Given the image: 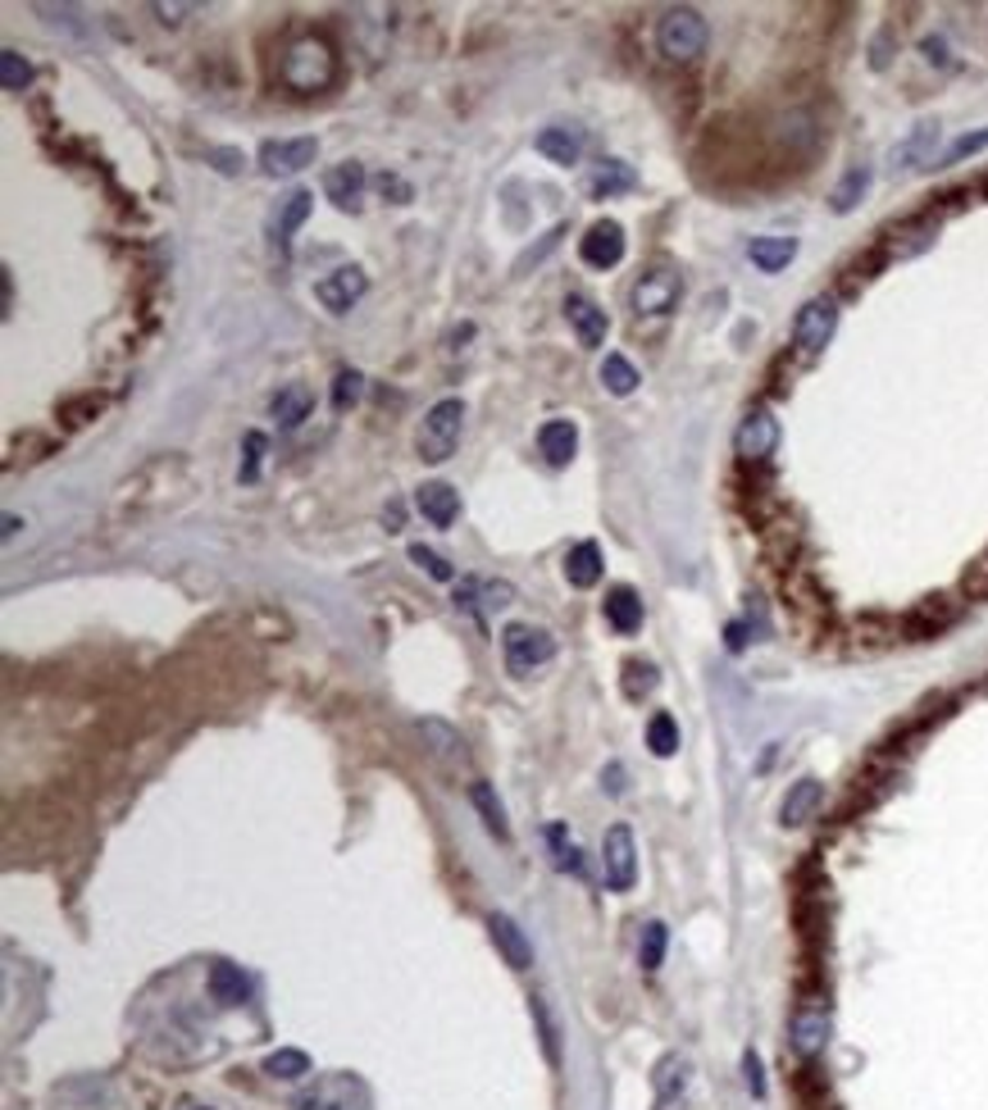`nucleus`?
I'll list each match as a JSON object with an SVG mask.
<instances>
[{
    "label": "nucleus",
    "instance_id": "nucleus-2",
    "mask_svg": "<svg viewBox=\"0 0 988 1110\" xmlns=\"http://www.w3.org/2000/svg\"><path fill=\"white\" fill-rule=\"evenodd\" d=\"M333 73H338V56H333V46L319 41V37H301L283 56V83L301 96L324 92L328 83H333Z\"/></svg>",
    "mask_w": 988,
    "mask_h": 1110
},
{
    "label": "nucleus",
    "instance_id": "nucleus-1",
    "mask_svg": "<svg viewBox=\"0 0 988 1110\" xmlns=\"http://www.w3.org/2000/svg\"><path fill=\"white\" fill-rule=\"evenodd\" d=\"M706 41H711V28H706L702 10H693V5H674L656 23V50H661L670 64H693L706 50Z\"/></svg>",
    "mask_w": 988,
    "mask_h": 1110
},
{
    "label": "nucleus",
    "instance_id": "nucleus-3",
    "mask_svg": "<svg viewBox=\"0 0 988 1110\" xmlns=\"http://www.w3.org/2000/svg\"><path fill=\"white\" fill-rule=\"evenodd\" d=\"M461 428H465V401H455V397L438 401V405L424 415L419 432H415V451H419V460L442 464V460L455 451V442H461Z\"/></svg>",
    "mask_w": 988,
    "mask_h": 1110
},
{
    "label": "nucleus",
    "instance_id": "nucleus-31",
    "mask_svg": "<svg viewBox=\"0 0 988 1110\" xmlns=\"http://www.w3.org/2000/svg\"><path fill=\"white\" fill-rule=\"evenodd\" d=\"M547 846H551V861H556V869H565V874H588V865H584V851H578V842L561 829V824H551L547 829Z\"/></svg>",
    "mask_w": 988,
    "mask_h": 1110
},
{
    "label": "nucleus",
    "instance_id": "nucleus-17",
    "mask_svg": "<svg viewBox=\"0 0 988 1110\" xmlns=\"http://www.w3.org/2000/svg\"><path fill=\"white\" fill-rule=\"evenodd\" d=\"M820 806H825V783H820V779H797V783L789 788V796H783L779 819L789 824V829H797V824L816 819Z\"/></svg>",
    "mask_w": 988,
    "mask_h": 1110
},
{
    "label": "nucleus",
    "instance_id": "nucleus-28",
    "mask_svg": "<svg viewBox=\"0 0 988 1110\" xmlns=\"http://www.w3.org/2000/svg\"><path fill=\"white\" fill-rule=\"evenodd\" d=\"M310 405H315V397H310V387H301V382H292V387H283L273 401H269V410H273V419L283 424V428H296L301 419L310 415Z\"/></svg>",
    "mask_w": 988,
    "mask_h": 1110
},
{
    "label": "nucleus",
    "instance_id": "nucleus-32",
    "mask_svg": "<svg viewBox=\"0 0 988 1110\" xmlns=\"http://www.w3.org/2000/svg\"><path fill=\"white\" fill-rule=\"evenodd\" d=\"M656 683H661V669H656L651 660H624V679H620V687H624L629 702H643V696H651V692H656Z\"/></svg>",
    "mask_w": 988,
    "mask_h": 1110
},
{
    "label": "nucleus",
    "instance_id": "nucleus-45",
    "mask_svg": "<svg viewBox=\"0 0 988 1110\" xmlns=\"http://www.w3.org/2000/svg\"><path fill=\"white\" fill-rule=\"evenodd\" d=\"M743 1078H747V1093L752 1097H766V1070H761V1056L752 1047L743 1051Z\"/></svg>",
    "mask_w": 988,
    "mask_h": 1110
},
{
    "label": "nucleus",
    "instance_id": "nucleus-46",
    "mask_svg": "<svg viewBox=\"0 0 988 1110\" xmlns=\"http://www.w3.org/2000/svg\"><path fill=\"white\" fill-rule=\"evenodd\" d=\"M988 146V127L984 133H966V137H956L952 142V150H948V160H966V155H975V150H984Z\"/></svg>",
    "mask_w": 988,
    "mask_h": 1110
},
{
    "label": "nucleus",
    "instance_id": "nucleus-44",
    "mask_svg": "<svg viewBox=\"0 0 988 1110\" xmlns=\"http://www.w3.org/2000/svg\"><path fill=\"white\" fill-rule=\"evenodd\" d=\"M934 137H939V127H934V123H920V127H916V137H911V142H906V146L898 150V160H902V164H911V160H920V155H925V146H929Z\"/></svg>",
    "mask_w": 988,
    "mask_h": 1110
},
{
    "label": "nucleus",
    "instance_id": "nucleus-49",
    "mask_svg": "<svg viewBox=\"0 0 988 1110\" xmlns=\"http://www.w3.org/2000/svg\"><path fill=\"white\" fill-rule=\"evenodd\" d=\"M925 56H929L934 64H943V60H948V46H943L939 37H929V41H925Z\"/></svg>",
    "mask_w": 988,
    "mask_h": 1110
},
{
    "label": "nucleus",
    "instance_id": "nucleus-11",
    "mask_svg": "<svg viewBox=\"0 0 988 1110\" xmlns=\"http://www.w3.org/2000/svg\"><path fill=\"white\" fill-rule=\"evenodd\" d=\"M578 255L593 269H615L624 260V228L615 219H597L584 237H578Z\"/></svg>",
    "mask_w": 988,
    "mask_h": 1110
},
{
    "label": "nucleus",
    "instance_id": "nucleus-37",
    "mask_svg": "<svg viewBox=\"0 0 988 1110\" xmlns=\"http://www.w3.org/2000/svg\"><path fill=\"white\" fill-rule=\"evenodd\" d=\"M647 746L656 756H674L679 752V724H674V715H666V710H656L651 715V724H647Z\"/></svg>",
    "mask_w": 988,
    "mask_h": 1110
},
{
    "label": "nucleus",
    "instance_id": "nucleus-10",
    "mask_svg": "<svg viewBox=\"0 0 988 1110\" xmlns=\"http://www.w3.org/2000/svg\"><path fill=\"white\" fill-rule=\"evenodd\" d=\"M365 292H369V278H365V269H356V265H342V269H333L328 278L315 282L319 305L333 309V315H346V309L356 305Z\"/></svg>",
    "mask_w": 988,
    "mask_h": 1110
},
{
    "label": "nucleus",
    "instance_id": "nucleus-33",
    "mask_svg": "<svg viewBox=\"0 0 988 1110\" xmlns=\"http://www.w3.org/2000/svg\"><path fill=\"white\" fill-rule=\"evenodd\" d=\"M866 187H870V164H852V169L843 173V183L833 187L829 205H833V210H839V215H847L852 205H856L861 196H866Z\"/></svg>",
    "mask_w": 988,
    "mask_h": 1110
},
{
    "label": "nucleus",
    "instance_id": "nucleus-43",
    "mask_svg": "<svg viewBox=\"0 0 988 1110\" xmlns=\"http://www.w3.org/2000/svg\"><path fill=\"white\" fill-rule=\"evenodd\" d=\"M265 447H269V442H265V432H256V428H251V432H246V460H242V483H256V478H260V455H265Z\"/></svg>",
    "mask_w": 988,
    "mask_h": 1110
},
{
    "label": "nucleus",
    "instance_id": "nucleus-23",
    "mask_svg": "<svg viewBox=\"0 0 988 1110\" xmlns=\"http://www.w3.org/2000/svg\"><path fill=\"white\" fill-rule=\"evenodd\" d=\"M747 260L761 273H779L797 260V237H752L747 242Z\"/></svg>",
    "mask_w": 988,
    "mask_h": 1110
},
{
    "label": "nucleus",
    "instance_id": "nucleus-40",
    "mask_svg": "<svg viewBox=\"0 0 988 1110\" xmlns=\"http://www.w3.org/2000/svg\"><path fill=\"white\" fill-rule=\"evenodd\" d=\"M361 397H365V378H361L356 369H342V374L333 378V405H338V410H351Z\"/></svg>",
    "mask_w": 988,
    "mask_h": 1110
},
{
    "label": "nucleus",
    "instance_id": "nucleus-48",
    "mask_svg": "<svg viewBox=\"0 0 988 1110\" xmlns=\"http://www.w3.org/2000/svg\"><path fill=\"white\" fill-rule=\"evenodd\" d=\"M210 160H219L215 169H223V173H237V169H242V155H237V150H210Z\"/></svg>",
    "mask_w": 988,
    "mask_h": 1110
},
{
    "label": "nucleus",
    "instance_id": "nucleus-42",
    "mask_svg": "<svg viewBox=\"0 0 988 1110\" xmlns=\"http://www.w3.org/2000/svg\"><path fill=\"white\" fill-rule=\"evenodd\" d=\"M411 560L419 564V570H424L428 578H438V583H451V578H455L451 560H442L438 551H428V547H411Z\"/></svg>",
    "mask_w": 988,
    "mask_h": 1110
},
{
    "label": "nucleus",
    "instance_id": "nucleus-38",
    "mask_svg": "<svg viewBox=\"0 0 988 1110\" xmlns=\"http://www.w3.org/2000/svg\"><path fill=\"white\" fill-rule=\"evenodd\" d=\"M265 1074H273V1078H301V1074H310V1056L296 1051V1047H283V1051H273L269 1061H265Z\"/></svg>",
    "mask_w": 988,
    "mask_h": 1110
},
{
    "label": "nucleus",
    "instance_id": "nucleus-6",
    "mask_svg": "<svg viewBox=\"0 0 988 1110\" xmlns=\"http://www.w3.org/2000/svg\"><path fill=\"white\" fill-rule=\"evenodd\" d=\"M601 874L611 892H629L638 883V842H633L629 824H611L601 838Z\"/></svg>",
    "mask_w": 988,
    "mask_h": 1110
},
{
    "label": "nucleus",
    "instance_id": "nucleus-35",
    "mask_svg": "<svg viewBox=\"0 0 988 1110\" xmlns=\"http://www.w3.org/2000/svg\"><path fill=\"white\" fill-rule=\"evenodd\" d=\"M666 947H670V928H666L661 919L643 924V938H638V965H643V969H661Z\"/></svg>",
    "mask_w": 988,
    "mask_h": 1110
},
{
    "label": "nucleus",
    "instance_id": "nucleus-36",
    "mask_svg": "<svg viewBox=\"0 0 988 1110\" xmlns=\"http://www.w3.org/2000/svg\"><path fill=\"white\" fill-rule=\"evenodd\" d=\"M601 387L611 397H629L633 387H638V369H633L624 355H606L601 359Z\"/></svg>",
    "mask_w": 988,
    "mask_h": 1110
},
{
    "label": "nucleus",
    "instance_id": "nucleus-9",
    "mask_svg": "<svg viewBox=\"0 0 988 1110\" xmlns=\"http://www.w3.org/2000/svg\"><path fill=\"white\" fill-rule=\"evenodd\" d=\"M683 296V278L674 269H647L638 282H633V309L638 315H670Z\"/></svg>",
    "mask_w": 988,
    "mask_h": 1110
},
{
    "label": "nucleus",
    "instance_id": "nucleus-14",
    "mask_svg": "<svg viewBox=\"0 0 988 1110\" xmlns=\"http://www.w3.org/2000/svg\"><path fill=\"white\" fill-rule=\"evenodd\" d=\"M415 733L424 737L428 756H434V760H442L447 769L465 765V737L455 733L451 724H442V719H419V724H415Z\"/></svg>",
    "mask_w": 988,
    "mask_h": 1110
},
{
    "label": "nucleus",
    "instance_id": "nucleus-13",
    "mask_svg": "<svg viewBox=\"0 0 988 1110\" xmlns=\"http://www.w3.org/2000/svg\"><path fill=\"white\" fill-rule=\"evenodd\" d=\"M488 934H492V942H497V951H501V961L511 965V969H528L534 965V942H528V934L511 919V915H501V911H492L488 915Z\"/></svg>",
    "mask_w": 988,
    "mask_h": 1110
},
{
    "label": "nucleus",
    "instance_id": "nucleus-4",
    "mask_svg": "<svg viewBox=\"0 0 988 1110\" xmlns=\"http://www.w3.org/2000/svg\"><path fill=\"white\" fill-rule=\"evenodd\" d=\"M501 651H505V669H511L515 679H528L534 669H542L556 656V642H551V633H542L534 624H505Z\"/></svg>",
    "mask_w": 988,
    "mask_h": 1110
},
{
    "label": "nucleus",
    "instance_id": "nucleus-52",
    "mask_svg": "<svg viewBox=\"0 0 988 1110\" xmlns=\"http://www.w3.org/2000/svg\"><path fill=\"white\" fill-rule=\"evenodd\" d=\"M187 1110H200V1106H187ZM206 1110H210V1106H206Z\"/></svg>",
    "mask_w": 988,
    "mask_h": 1110
},
{
    "label": "nucleus",
    "instance_id": "nucleus-15",
    "mask_svg": "<svg viewBox=\"0 0 988 1110\" xmlns=\"http://www.w3.org/2000/svg\"><path fill=\"white\" fill-rule=\"evenodd\" d=\"M565 319H570L574 332H578V346H601V342H606V328H611L606 309H601L597 301H588V296H565Z\"/></svg>",
    "mask_w": 988,
    "mask_h": 1110
},
{
    "label": "nucleus",
    "instance_id": "nucleus-19",
    "mask_svg": "<svg viewBox=\"0 0 988 1110\" xmlns=\"http://www.w3.org/2000/svg\"><path fill=\"white\" fill-rule=\"evenodd\" d=\"M688 1074H693L688 1056H679V1051L661 1056V1061H656V1070H651V1093H656V1101H683Z\"/></svg>",
    "mask_w": 988,
    "mask_h": 1110
},
{
    "label": "nucleus",
    "instance_id": "nucleus-30",
    "mask_svg": "<svg viewBox=\"0 0 988 1110\" xmlns=\"http://www.w3.org/2000/svg\"><path fill=\"white\" fill-rule=\"evenodd\" d=\"M629 187H633V169H629L624 160H601V164L593 169V178H588V192H593L597 200L615 196V192H629Z\"/></svg>",
    "mask_w": 988,
    "mask_h": 1110
},
{
    "label": "nucleus",
    "instance_id": "nucleus-21",
    "mask_svg": "<svg viewBox=\"0 0 988 1110\" xmlns=\"http://www.w3.org/2000/svg\"><path fill=\"white\" fill-rule=\"evenodd\" d=\"M534 146H538V155H547V160L570 169V164H578V155H584V133H578V127L556 123V127H542V133L534 137Z\"/></svg>",
    "mask_w": 988,
    "mask_h": 1110
},
{
    "label": "nucleus",
    "instance_id": "nucleus-20",
    "mask_svg": "<svg viewBox=\"0 0 988 1110\" xmlns=\"http://www.w3.org/2000/svg\"><path fill=\"white\" fill-rule=\"evenodd\" d=\"M538 451L547 455V464L565 469V464L574 460V451H578V428L570 419H547L538 428Z\"/></svg>",
    "mask_w": 988,
    "mask_h": 1110
},
{
    "label": "nucleus",
    "instance_id": "nucleus-39",
    "mask_svg": "<svg viewBox=\"0 0 988 1110\" xmlns=\"http://www.w3.org/2000/svg\"><path fill=\"white\" fill-rule=\"evenodd\" d=\"M0 83H5V92H23L33 83V64L19 50H0Z\"/></svg>",
    "mask_w": 988,
    "mask_h": 1110
},
{
    "label": "nucleus",
    "instance_id": "nucleus-22",
    "mask_svg": "<svg viewBox=\"0 0 988 1110\" xmlns=\"http://www.w3.org/2000/svg\"><path fill=\"white\" fill-rule=\"evenodd\" d=\"M324 192H328V200H333L338 210H356V205H361V192H365V169L351 164V160L338 164V169H328Z\"/></svg>",
    "mask_w": 988,
    "mask_h": 1110
},
{
    "label": "nucleus",
    "instance_id": "nucleus-50",
    "mask_svg": "<svg viewBox=\"0 0 988 1110\" xmlns=\"http://www.w3.org/2000/svg\"><path fill=\"white\" fill-rule=\"evenodd\" d=\"M747 647V629L743 624H729V651H743Z\"/></svg>",
    "mask_w": 988,
    "mask_h": 1110
},
{
    "label": "nucleus",
    "instance_id": "nucleus-18",
    "mask_svg": "<svg viewBox=\"0 0 988 1110\" xmlns=\"http://www.w3.org/2000/svg\"><path fill=\"white\" fill-rule=\"evenodd\" d=\"M601 610H606V624H611L615 633H624V637L643 629V597H638L633 587H624V583L606 591Z\"/></svg>",
    "mask_w": 988,
    "mask_h": 1110
},
{
    "label": "nucleus",
    "instance_id": "nucleus-8",
    "mask_svg": "<svg viewBox=\"0 0 988 1110\" xmlns=\"http://www.w3.org/2000/svg\"><path fill=\"white\" fill-rule=\"evenodd\" d=\"M774 447H779V419H774V410L752 405L747 415H743V424H739V432H733V455H739L743 464H761V460L774 455Z\"/></svg>",
    "mask_w": 988,
    "mask_h": 1110
},
{
    "label": "nucleus",
    "instance_id": "nucleus-27",
    "mask_svg": "<svg viewBox=\"0 0 988 1110\" xmlns=\"http://www.w3.org/2000/svg\"><path fill=\"white\" fill-rule=\"evenodd\" d=\"M210 997H215L219 1005H242V1001L251 997V984H246V974H242L237 965L219 961V965L210 969Z\"/></svg>",
    "mask_w": 988,
    "mask_h": 1110
},
{
    "label": "nucleus",
    "instance_id": "nucleus-16",
    "mask_svg": "<svg viewBox=\"0 0 988 1110\" xmlns=\"http://www.w3.org/2000/svg\"><path fill=\"white\" fill-rule=\"evenodd\" d=\"M415 505L434 528H447V524H455V514H461V492H455L451 483H424L415 492Z\"/></svg>",
    "mask_w": 988,
    "mask_h": 1110
},
{
    "label": "nucleus",
    "instance_id": "nucleus-51",
    "mask_svg": "<svg viewBox=\"0 0 988 1110\" xmlns=\"http://www.w3.org/2000/svg\"><path fill=\"white\" fill-rule=\"evenodd\" d=\"M196 5H156V14H164V23H179L173 14H192Z\"/></svg>",
    "mask_w": 988,
    "mask_h": 1110
},
{
    "label": "nucleus",
    "instance_id": "nucleus-26",
    "mask_svg": "<svg viewBox=\"0 0 988 1110\" xmlns=\"http://www.w3.org/2000/svg\"><path fill=\"white\" fill-rule=\"evenodd\" d=\"M565 578H570V587H597V578H601V547L597 541H578V547L565 556Z\"/></svg>",
    "mask_w": 988,
    "mask_h": 1110
},
{
    "label": "nucleus",
    "instance_id": "nucleus-12",
    "mask_svg": "<svg viewBox=\"0 0 988 1110\" xmlns=\"http://www.w3.org/2000/svg\"><path fill=\"white\" fill-rule=\"evenodd\" d=\"M319 155V142L315 137H296V142H265L260 146V169L269 178H288V173H301L306 164H315Z\"/></svg>",
    "mask_w": 988,
    "mask_h": 1110
},
{
    "label": "nucleus",
    "instance_id": "nucleus-47",
    "mask_svg": "<svg viewBox=\"0 0 988 1110\" xmlns=\"http://www.w3.org/2000/svg\"><path fill=\"white\" fill-rule=\"evenodd\" d=\"M601 788L611 792V796H620L624 792V769L620 765H611V769H601Z\"/></svg>",
    "mask_w": 988,
    "mask_h": 1110
},
{
    "label": "nucleus",
    "instance_id": "nucleus-24",
    "mask_svg": "<svg viewBox=\"0 0 988 1110\" xmlns=\"http://www.w3.org/2000/svg\"><path fill=\"white\" fill-rule=\"evenodd\" d=\"M310 210H315V196H310V192H292L283 205H278V215H273V242H278V251L292 246L296 228L310 219Z\"/></svg>",
    "mask_w": 988,
    "mask_h": 1110
},
{
    "label": "nucleus",
    "instance_id": "nucleus-34",
    "mask_svg": "<svg viewBox=\"0 0 988 1110\" xmlns=\"http://www.w3.org/2000/svg\"><path fill=\"white\" fill-rule=\"evenodd\" d=\"M528 1001H534V1024H538V1038H542V1056H547V1065H561V1028H556V1015H551L547 997H528Z\"/></svg>",
    "mask_w": 988,
    "mask_h": 1110
},
{
    "label": "nucleus",
    "instance_id": "nucleus-29",
    "mask_svg": "<svg viewBox=\"0 0 988 1110\" xmlns=\"http://www.w3.org/2000/svg\"><path fill=\"white\" fill-rule=\"evenodd\" d=\"M469 802H474V810L484 815V824H488V833L492 838H511V824H505V806H501V796L492 792V783H469Z\"/></svg>",
    "mask_w": 988,
    "mask_h": 1110
},
{
    "label": "nucleus",
    "instance_id": "nucleus-7",
    "mask_svg": "<svg viewBox=\"0 0 988 1110\" xmlns=\"http://www.w3.org/2000/svg\"><path fill=\"white\" fill-rule=\"evenodd\" d=\"M829 1034H833V1020H829V1005L825 1001H802L793 1020H789V1047L797 1061H816V1056L829 1047Z\"/></svg>",
    "mask_w": 988,
    "mask_h": 1110
},
{
    "label": "nucleus",
    "instance_id": "nucleus-5",
    "mask_svg": "<svg viewBox=\"0 0 988 1110\" xmlns=\"http://www.w3.org/2000/svg\"><path fill=\"white\" fill-rule=\"evenodd\" d=\"M833 332H839V301H833V296H810L797 309V319H793V346L810 359V355H820L833 342Z\"/></svg>",
    "mask_w": 988,
    "mask_h": 1110
},
{
    "label": "nucleus",
    "instance_id": "nucleus-41",
    "mask_svg": "<svg viewBox=\"0 0 988 1110\" xmlns=\"http://www.w3.org/2000/svg\"><path fill=\"white\" fill-rule=\"evenodd\" d=\"M515 601V587L505 583V578H492V583H478V606H484V614H492V610H505Z\"/></svg>",
    "mask_w": 988,
    "mask_h": 1110
},
{
    "label": "nucleus",
    "instance_id": "nucleus-25",
    "mask_svg": "<svg viewBox=\"0 0 988 1110\" xmlns=\"http://www.w3.org/2000/svg\"><path fill=\"white\" fill-rule=\"evenodd\" d=\"M952 619H956V606H948V597H934V601H925L920 610L906 614V633H911V637H934V633H943Z\"/></svg>",
    "mask_w": 988,
    "mask_h": 1110
}]
</instances>
